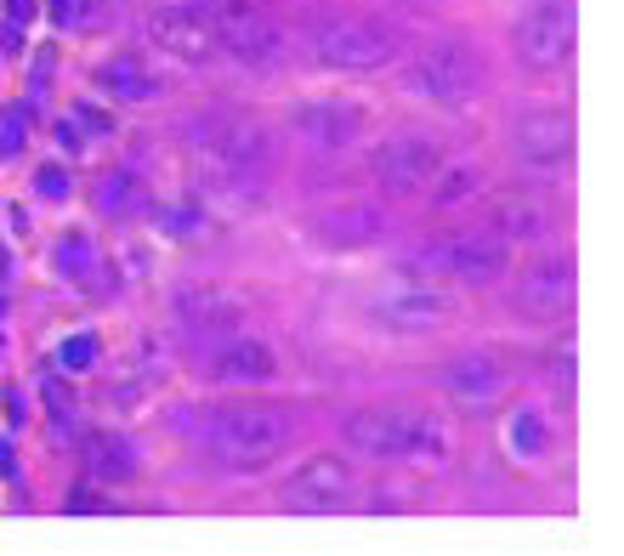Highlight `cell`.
<instances>
[{
	"label": "cell",
	"instance_id": "1",
	"mask_svg": "<svg viewBox=\"0 0 624 556\" xmlns=\"http://www.w3.org/2000/svg\"><path fill=\"white\" fill-rule=\"evenodd\" d=\"M182 148H188L193 171L222 193L261 188L273 171V131L256 114H233V108H210V114L182 120Z\"/></svg>",
	"mask_w": 624,
	"mask_h": 556
},
{
	"label": "cell",
	"instance_id": "2",
	"mask_svg": "<svg viewBox=\"0 0 624 556\" xmlns=\"http://www.w3.org/2000/svg\"><path fill=\"white\" fill-rule=\"evenodd\" d=\"M295 420L290 409L273 403H227V409H205L193 420V449L222 471H261L290 449Z\"/></svg>",
	"mask_w": 624,
	"mask_h": 556
},
{
	"label": "cell",
	"instance_id": "3",
	"mask_svg": "<svg viewBox=\"0 0 624 556\" xmlns=\"http://www.w3.org/2000/svg\"><path fill=\"white\" fill-rule=\"evenodd\" d=\"M505 261H511V244L494 227H454V233L415 244L403 267H409V278H426V284H494Z\"/></svg>",
	"mask_w": 624,
	"mask_h": 556
},
{
	"label": "cell",
	"instance_id": "4",
	"mask_svg": "<svg viewBox=\"0 0 624 556\" xmlns=\"http://www.w3.org/2000/svg\"><path fill=\"white\" fill-rule=\"evenodd\" d=\"M307 57L318 69H341V74H375L398 57V29L386 18L369 12H324L307 23Z\"/></svg>",
	"mask_w": 624,
	"mask_h": 556
},
{
	"label": "cell",
	"instance_id": "5",
	"mask_svg": "<svg viewBox=\"0 0 624 556\" xmlns=\"http://www.w3.org/2000/svg\"><path fill=\"white\" fill-rule=\"evenodd\" d=\"M347 443L375 460H443L449 426L426 409H358L347 415Z\"/></svg>",
	"mask_w": 624,
	"mask_h": 556
},
{
	"label": "cell",
	"instance_id": "6",
	"mask_svg": "<svg viewBox=\"0 0 624 556\" xmlns=\"http://www.w3.org/2000/svg\"><path fill=\"white\" fill-rule=\"evenodd\" d=\"M403 91L409 97H426V103H471V97H483L488 91V57L483 46H471V40H426L415 57H409V69H403Z\"/></svg>",
	"mask_w": 624,
	"mask_h": 556
},
{
	"label": "cell",
	"instance_id": "7",
	"mask_svg": "<svg viewBox=\"0 0 624 556\" xmlns=\"http://www.w3.org/2000/svg\"><path fill=\"white\" fill-rule=\"evenodd\" d=\"M437 171H443V148L432 137H420V131H392L369 154V176H375V188L386 199H420L437 182Z\"/></svg>",
	"mask_w": 624,
	"mask_h": 556
},
{
	"label": "cell",
	"instance_id": "8",
	"mask_svg": "<svg viewBox=\"0 0 624 556\" xmlns=\"http://www.w3.org/2000/svg\"><path fill=\"white\" fill-rule=\"evenodd\" d=\"M199 6L210 12L216 40H222L227 57H244V63H267V57H278L284 29L273 23L267 6H256V0H199Z\"/></svg>",
	"mask_w": 624,
	"mask_h": 556
},
{
	"label": "cell",
	"instance_id": "9",
	"mask_svg": "<svg viewBox=\"0 0 624 556\" xmlns=\"http://www.w3.org/2000/svg\"><path fill=\"white\" fill-rule=\"evenodd\" d=\"M352 500H358V471L341 454H312L284 483V505L301 517H330V511H347Z\"/></svg>",
	"mask_w": 624,
	"mask_h": 556
},
{
	"label": "cell",
	"instance_id": "10",
	"mask_svg": "<svg viewBox=\"0 0 624 556\" xmlns=\"http://www.w3.org/2000/svg\"><path fill=\"white\" fill-rule=\"evenodd\" d=\"M511 46H517V63L534 74H551L573 57V0H545L528 18H517L511 29Z\"/></svg>",
	"mask_w": 624,
	"mask_h": 556
},
{
	"label": "cell",
	"instance_id": "11",
	"mask_svg": "<svg viewBox=\"0 0 624 556\" xmlns=\"http://www.w3.org/2000/svg\"><path fill=\"white\" fill-rule=\"evenodd\" d=\"M148 40H154L159 52L182 57V63H216L222 57V40H216V23L199 0H182V6H154L148 12Z\"/></svg>",
	"mask_w": 624,
	"mask_h": 556
},
{
	"label": "cell",
	"instance_id": "12",
	"mask_svg": "<svg viewBox=\"0 0 624 556\" xmlns=\"http://www.w3.org/2000/svg\"><path fill=\"white\" fill-rule=\"evenodd\" d=\"M573 296H579V267H573V256L528 261L517 273V284H511V301H517V313H528V318L573 313Z\"/></svg>",
	"mask_w": 624,
	"mask_h": 556
},
{
	"label": "cell",
	"instance_id": "13",
	"mask_svg": "<svg viewBox=\"0 0 624 556\" xmlns=\"http://www.w3.org/2000/svg\"><path fill=\"white\" fill-rule=\"evenodd\" d=\"M364 108L358 103H335V97H318V103H295L290 108V137L318 148V154H341L364 137Z\"/></svg>",
	"mask_w": 624,
	"mask_h": 556
},
{
	"label": "cell",
	"instance_id": "14",
	"mask_svg": "<svg viewBox=\"0 0 624 556\" xmlns=\"http://www.w3.org/2000/svg\"><path fill=\"white\" fill-rule=\"evenodd\" d=\"M449 313H454V301L437 284H426V278H409V284H392V290L375 296V318L392 324V330H403V335L437 330V324H449Z\"/></svg>",
	"mask_w": 624,
	"mask_h": 556
},
{
	"label": "cell",
	"instance_id": "15",
	"mask_svg": "<svg viewBox=\"0 0 624 556\" xmlns=\"http://www.w3.org/2000/svg\"><path fill=\"white\" fill-rule=\"evenodd\" d=\"M386 205L375 199H347V205H324L312 216V239L324 250H364V244L386 239Z\"/></svg>",
	"mask_w": 624,
	"mask_h": 556
},
{
	"label": "cell",
	"instance_id": "16",
	"mask_svg": "<svg viewBox=\"0 0 624 556\" xmlns=\"http://www.w3.org/2000/svg\"><path fill=\"white\" fill-rule=\"evenodd\" d=\"M52 273L63 278V284H74V290H86V296H114V267H108V256L97 250V239H91L86 227L57 233Z\"/></svg>",
	"mask_w": 624,
	"mask_h": 556
},
{
	"label": "cell",
	"instance_id": "17",
	"mask_svg": "<svg viewBox=\"0 0 624 556\" xmlns=\"http://www.w3.org/2000/svg\"><path fill=\"white\" fill-rule=\"evenodd\" d=\"M205 369L216 375V381H273L278 375V352L267 347V341H256V335H210L205 347Z\"/></svg>",
	"mask_w": 624,
	"mask_h": 556
},
{
	"label": "cell",
	"instance_id": "18",
	"mask_svg": "<svg viewBox=\"0 0 624 556\" xmlns=\"http://www.w3.org/2000/svg\"><path fill=\"white\" fill-rule=\"evenodd\" d=\"M511 148L528 165H568L573 159V120L562 108H539V114H522L517 131H511Z\"/></svg>",
	"mask_w": 624,
	"mask_h": 556
},
{
	"label": "cell",
	"instance_id": "19",
	"mask_svg": "<svg viewBox=\"0 0 624 556\" xmlns=\"http://www.w3.org/2000/svg\"><path fill=\"white\" fill-rule=\"evenodd\" d=\"M488 227H494L505 244L545 239V233H551V205L534 199V193H494V205H488Z\"/></svg>",
	"mask_w": 624,
	"mask_h": 556
},
{
	"label": "cell",
	"instance_id": "20",
	"mask_svg": "<svg viewBox=\"0 0 624 556\" xmlns=\"http://www.w3.org/2000/svg\"><path fill=\"white\" fill-rule=\"evenodd\" d=\"M176 318L193 324L199 335H227L244 318V301L233 296V290H210V284H199V290H182V296H176Z\"/></svg>",
	"mask_w": 624,
	"mask_h": 556
},
{
	"label": "cell",
	"instance_id": "21",
	"mask_svg": "<svg viewBox=\"0 0 624 556\" xmlns=\"http://www.w3.org/2000/svg\"><path fill=\"white\" fill-rule=\"evenodd\" d=\"M97 86L114 97V103H154L159 97V74L142 63L137 52H114L97 63Z\"/></svg>",
	"mask_w": 624,
	"mask_h": 556
},
{
	"label": "cell",
	"instance_id": "22",
	"mask_svg": "<svg viewBox=\"0 0 624 556\" xmlns=\"http://www.w3.org/2000/svg\"><path fill=\"white\" fill-rule=\"evenodd\" d=\"M443 386H449V398H460V403H488L500 392V364H494L488 352H460L454 364H443Z\"/></svg>",
	"mask_w": 624,
	"mask_h": 556
},
{
	"label": "cell",
	"instance_id": "23",
	"mask_svg": "<svg viewBox=\"0 0 624 556\" xmlns=\"http://www.w3.org/2000/svg\"><path fill=\"white\" fill-rule=\"evenodd\" d=\"M142 471V454L125 443V437H91L86 443V477L91 483H108V488H120L131 483Z\"/></svg>",
	"mask_w": 624,
	"mask_h": 556
},
{
	"label": "cell",
	"instance_id": "24",
	"mask_svg": "<svg viewBox=\"0 0 624 556\" xmlns=\"http://www.w3.org/2000/svg\"><path fill=\"white\" fill-rule=\"evenodd\" d=\"M91 205L103 210V216H114V222H131V216L148 210V188L137 182V171H108L103 182L91 188Z\"/></svg>",
	"mask_w": 624,
	"mask_h": 556
},
{
	"label": "cell",
	"instance_id": "25",
	"mask_svg": "<svg viewBox=\"0 0 624 556\" xmlns=\"http://www.w3.org/2000/svg\"><path fill=\"white\" fill-rule=\"evenodd\" d=\"M159 233H171V239H199L205 233V210L193 205V199H148L142 210Z\"/></svg>",
	"mask_w": 624,
	"mask_h": 556
},
{
	"label": "cell",
	"instance_id": "26",
	"mask_svg": "<svg viewBox=\"0 0 624 556\" xmlns=\"http://www.w3.org/2000/svg\"><path fill=\"white\" fill-rule=\"evenodd\" d=\"M545 443H551V426H545L539 409H517V415L505 420V449L517 454V460H539Z\"/></svg>",
	"mask_w": 624,
	"mask_h": 556
},
{
	"label": "cell",
	"instance_id": "27",
	"mask_svg": "<svg viewBox=\"0 0 624 556\" xmlns=\"http://www.w3.org/2000/svg\"><path fill=\"white\" fill-rule=\"evenodd\" d=\"M432 188H437V210H460L483 193V171L477 165H443Z\"/></svg>",
	"mask_w": 624,
	"mask_h": 556
},
{
	"label": "cell",
	"instance_id": "28",
	"mask_svg": "<svg viewBox=\"0 0 624 556\" xmlns=\"http://www.w3.org/2000/svg\"><path fill=\"white\" fill-rule=\"evenodd\" d=\"M108 18H114L108 0H52V23L63 35H91V29H103Z\"/></svg>",
	"mask_w": 624,
	"mask_h": 556
},
{
	"label": "cell",
	"instance_id": "29",
	"mask_svg": "<svg viewBox=\"0 0 624 556\" xmlns=\"http://www.w3.org/2000/svg\"><path fill=\"white\" fill-rule=\"evenodd\" d=\"M97 352H103V341H97L91 330H80V335H69V341L52 352V364H57V369H69V375H80V369L97 364Z\"/></svg>",
	"mask_w": 624,
	"mask_h": 556
},
{
	"label": "cell",
	"instance_id": "30",
	"mask_svg": "<svg viewBox=\"0 0 624 556\" xmlns=\"http://www.w3.org/2000/svg\"><path fill=\"white\" fill-rule=\"evenodd\" d=\"M29 142V108H0V159H18Z\"/></svg>",
	"mask_w": 624,
	"mask_h": 556
},
{
	"label": "cell",
	"instance_id": "31",
	"mask_svg": "<svg viewBox=\"0 0 624 556\" xmlns=\"http://www.w3.org/2000/svg\"><path fill=\"white\" fill-rule=\"evenodd\" d=\"M35 193H40V199H52V205H63V199L74 193V182H69L63 165H40V171H35Z\"/></svg>",
	"mask_w": 624,
	"mask_h": 556
},
{
	"label": "cell",
	"instance_id": "32",
	"mask_svg": "<svg viewBox=\"0 0 624 556\" xmlns=\"http://www.w3.org/2000/svg\"><path fill=\"white\" fill-rule=\"evenodd\" d=\"M74 120H80V131H86V137H114V120H108L103 108L74 103Z\"/></svg>",
	"mask_w": 624,
	"mask_h": 556
},
{
	"label": "cell",
	"instance_id": "33",
	"mask_svg": "<svg viewBox=\"0 0 624 556\" xmlns=\"http://www.w3.org/2000/svg\"><path fill=\"white\" fill-rule=\"evenodd\" d=\"M52 137H57V148H63V154H80V142H86V131H80V120H57L52 125Z\"/></svg>",
	"mask_w": 624,
	"mask_h": 556
},
{
	"label": "cell",
	"instance_id": "34",
	"mask_svg": "<svg viewBox=\"0 0 624 556\" xmlns=\"http://www.w3.org/2000/svg\"><path fill=\"white\" fill-rule=\"evenodd\" d=\"M0 477L18 483V454H12V443H0Z\"/></svg>",
	"mask_w": 624,
	"mask_h": 556
},
{
	"label": "cell",
	"instance_id": "35",
	"mask_svg": "<svg viewBox=\"0 0 624 556\" xmlns=\"http://www.w3.org/2000/svg\"><path fill=\"white\" fill-rule=\"evenodd\" d=\"M6 273H12V267H6V244H0V284H6Z\"/></svg>",
	"mask_w": 624,
	"mask_h": 556
},
{
	"label": "cell",
	"instance_id": "36",
	"mask_svg": "<svg viewBox=\"0 0 624 556\" xmlns=\"http://www.w3.org/2000/svg\"><path fill=\"white\" fill-rule=\"evenodd\" d=\"M415 6H437V0H415Z\"/></svg>",
	"mask_w": 624,
	"mask_h": 556
}]
</instances>
